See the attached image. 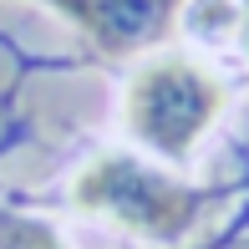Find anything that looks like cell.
I'll return each mask as SVG.
<instances>
[{"label":"cell","mask_w":249,"mask_h":249,"mask_svg":"<svg viewBox=\"0 0 249 249\" xmlns=\"http://www.w3.org/2000/svg\"><path fill=\"white\" fill-rule=\"evenodd\" d=\"M76 20L97 36L102 51H132L158 41V31L173 16V0H61Z\"/></svg>","instance_id":"3"},{"label":"cell","mask_w":249,"mask_h":249,"mask_svg":"<svg viewBox=\"0 0 249 249\" xmlns=\"http://www.w3.org/2000/svg\"><path fill=\"white\" fill-rule=\"evenodd\" d=\"M0 249H56V239L36 224H0Z\"/></svg>","instance_id":"4"},{"label":"cell","mask_w":249,"mask_h":249,"mask_svg":"<svg viewBox=\"0 0 249 249\" xmlns=\"http://www.w3.org/2000/svg\"><path fill=\"white\" fill-rule=\"evenodd\" d=\"M224 92L209 71L194 61H153L132 76L127 87V122L153 153L163 158H188L198 132L219 117Z\"/></svg>","instance_id":"1"},{"label":"cell","mask_w":249,"mask_h":249,"mask_svg":"<svg viewBox=\"0 0 249 249\" xmlns=\"http://www.w3.org/2000/svg\"><path fill=\"white\" fill-rule=\"evenodd\" d=\"M76 203L92 213H112L142 239H183L188 224L198 219V198L188 188L168 183L163 173H153L138 158H122V153H102L76 178Z\"/></svg>","instance_id":"2"}]
</instances>
